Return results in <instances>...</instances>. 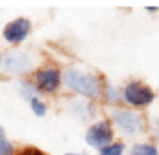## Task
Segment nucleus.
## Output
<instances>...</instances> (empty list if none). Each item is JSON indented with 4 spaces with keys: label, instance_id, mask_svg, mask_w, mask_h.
<instances>
[{
    "label": "nucleus",
    "instance_id": "nucleus-5",
    "mask_svg": "<svg viewBox=\"0 0 159 155\" xmlns=\"http://www.w3.org/2000/svg\"><path fill=\"white\" fill-rule=\"evenodd\" d=\"M156 101V92L152 86L139 78H131L122 84V105L137 111L150 108Z\"/></svg>",
    "mask_w": 159,
    "mask_h": 155
},
{
    "label": "nucleus",
    "instance_id": "nucleus-3",
    "mask_svg": "<svg viewBox=\"0 0 159 155\" xmlns=\"http://www.w3.org/2000/svg\"><path fill=\"white\" fill-rule=\"evenodd\" d=\"M103 115L111 123L118 139H140L149 132V120L143 111L118 105L103 108Z\"/></svg>",
    "mask_w": 159,
    "mask_h": 155
},
{
    "label": "nucleus",
    "instance_id": "nucleus-11",
    "mask_svg": "<svg viewBox=\"0 0 159 155\" xmlns=\"http://www.w3.org/2000/svg\"><path fill=\"white\" fill-rule=\"evenodd\" d=\"M126 155H159V146L153 140H135Z\"/></svg>",
    "mask_w": 159,
    "mask_h": 155
},
{
    "label": "nucleus",
    "instance_id": "nucleus-7",
    "mask_svg": "<svg viewBox=\"0 0 159 155\" xmlns=\"http://www.w3.org/2000/svg\"><path fill=\"white\" fill-rule=\"evenodd\" d=\"M83 139L89 148L100 151L113 140H116L118 136H116V132L111 126V123L103 115V117H100L95 121H92L91 124L86 126Z\"/></svg>",
    "mask_w": 159,
    "mask_h": 155
},
{
    "label": "nucleus",
    "instance_id": "nucleus-9",
    "mask_svg": "<svg viewBox=\"0 0 159 155\" xmlns=\"http://www.w3.org/2000/svg\"><path fill=\"white\" fill-rule=\"evenodd\" d=\"M100 105H101L103 108L122 105V86L106 80L104 87H103V93H101Z\"/></svg>",
    "mask_w": 159,
    "mask_h": 155
},
{
    "label": "nucleus",
    "instance_id": "nucleus-14",
    "mask_svg": "<svg viewBox=\"0 0 159 155\" xmlns=\"http://www.w3.org/2000/svg\"><path fill=\"white\" fill-rule=\"evenodd\" d=\"M126 152H128L126 142L122 139H116L111 143H109L107 146L97 151V155H126Z\"/></svg>",
    "mask_w": 159,
    "mask_h": 155
},
{
    "label": "nucleus",
    "instance_id": "nucleus-10",
    "mask_svg": "<svg viewBox=\"0 0 159 155\" xmlns=\"http://www.w3.org/2000/svg\"><path fill=\"white\" fill-rule=\"evenodd\" d=\"M16 93L24 102H30L34 98L42 96L40 90L37 89V86L34 84V81L31 80L30 77L28 78H22V80L16 81Z\"/></svg>",
    "mask_w": 159,
    "mask_h": 155
},
{
    "label": "nucleus",
    "instance_id": "nucleus-1",
    "mask_svg": "<svg viewBox=\"0 0 159 155\" xmlns=\"http://www.w3.org/2000/svg\"><path fill=\"white\" fill-rule=\"evenodd\" d=\"M106 80L107 78L94 68L80 67L76 64L62 67L64 96L80 98L85 101L100 103Z\"/></svg>",
    "mask_w": 159,
    "mask_h": 155
},
{
    "label": "nucleus",
    "instance_id": "nucleus-6",
    "mask_svg": "<svg viewBox=\"0 0 159 155\" xmlns=\"http://www.w3.org/2000/svg\"><path fill=\"white\" fill-rule=\"evenodd\" d=\"M62 109L70 118L83 124H91L92 121H95L97 118H100L98 115L103 112V107L100 103L73 96H64Z\"/></svg>",
    "mask_w": 159,
    "mask_h": 155
},
{
    "label": "nucleus",
    "instance_id": "nucleus-4",
    "mask_svg": "<svg viewBox=\"0 0 159 155\" xmlns=\"http://www.w3.org/2000/svg\"><path fill=\"white\" fill-rule=\"evenodd\" d=\"M43 98H57L62 93V67L51 59H45L30 77Z\"/></svg>",
    "mask_w": 159,
    "mask_h": 155
},
{
    "label": "nucleus",
    "instance_id": "nucleus-8",
    "mask_svg": "<svg viewBox=\"0 0 159 155\" xmlns=\"http://www.w3.org/2000/svg\"><path fill=\"white\" fill-rule=\"evenodd\" d=\"M33 33V21L28 16H16L2 28V40L9 47H22Z\"/></svg>",
    "mask_w": 159,
    "mask_h": 155
},
{
    "label": "nucleus",
    "instance_id": "nucleus-17",
    "mask_svg": "<svg viewBox=\"0 0 159 155\" xmlns=\"http://www.w3.org/2000/svg\"><path fill=\"white\" fill-rule=\"evenodd\" d=\"M144 10L147 14H158L159 6L158 5H147V6H144Z\"/></svg>",
    "mask_w": 159,
    "mask_h": 155
},
{
    "label": "nucleus",
    "instance_id": "nucleus-18",
    "mask_svg": "<svg viewBox=\"0 0 159 155\" xmlns=\"http://www.w3.org/2000/svg\"><path fill=\"white\" fill-rule=\"evenodd\" d=\"M62 155H92L89 152H86V151H80V152H76V151H69V152H66V154Z\"/></svg>",
    "mask_w": 159,
    "mask_h": 155
},
{
    "label": "nucleus",
    "instance_id": "nucleus-13",
    "mask_svg": "<svg viewBox=\"0 0 159 155\" xmlns=\"http://www.w3.org/2000/svg\"><path fill=\"white\" fill-rule=\"evenodd\" d=\"M28 108L31 111V114L37 117V118H45L49 112V102L46 101V98L43 96H39V98H34L28 102Z\"/></svg>",
    "mask_w": 159,
    "mask_h": 155
},
{
    "label": "nucleus",
    "instance_id": "nucleus-12",
    "mask_svg": "<svg viewBox=\"0 0 159 155\" xmlns=\"http://www.w3.org/2000/svg\"><path fill=\"white\" fill-rule=\"evenodd\" d=\"M20 151L21 146L9 137L6 128L0 126V155H20Z\"/></svg>",
    "mask_w": 159,
    "mask_h": 155
},
{
    "label": "nucleus",
    "instance_id": "nucleus-15",
    "mask_svg": "<svg viewBox=\"0 0 159 155\" xmlns=\"http://www.w3.org/2000/svg\"><path fill=\"white\" fill-rule=\"evenodd\" d=\"M20 155H49V154L42 151L40 148H36V146H22L20 151Z\"/></svg>",
    "mask_w": 159,
    "mask_h": 155
},
{
    "label": "nucleus",
    "instance_id": "nucleus-2",
    "mask_svg": "<svg viewBox=\"0 0 159 155\" xmlns=\"http://www.w3.org/2000/svg\"><path fill=\"white\" fill-rule=\"evenodd\" d=\"M45 59L28 47H7L0 52V77L16 81L28 78Z\"/></svg>",
    "mask_w": 159,
    "mask_h": 155
},
{
    "label": "nucleus",
    "instance_id": "nucleus-16",
    "mask_svg": "<svg viewBox=\"0 0 159 155\" xmlns=\"http://www.w3.org/2000/svg\"><path fill=\"white\" fill-rule=\"evenodd\" d=\"M149 132H152V135L159 139V118H156L155 121H149Z\"/></svg>",
    "mask_w": 159,
    "mask_h": 155
}]
</instances>
